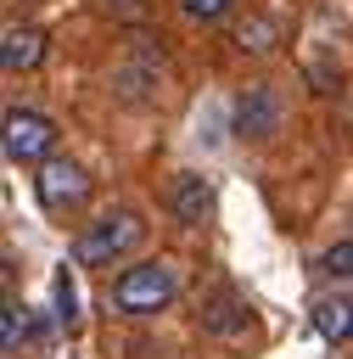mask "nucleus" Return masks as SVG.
Wrapping results in <instances>:
<instances>
[{
	"mask_svg": "<svg viewBox=\"0 0 353 359\" xmlns=\"http://www.w3.org/2000/svg\"><path fill=\"white\" fill-rule=\"evenodd\" d=\"M319 269H325L331 280H353V241H336V247H325Z\"/></svg>",
	"mask_w": 353,
	"mask_h": 359,
	"instance_id": "nucleus-12",
	"label": "nucleus"
},
{
	"mask_svg": "<svg viewBox=\"0 0 353 359\" xmlns=\"http://www.w3.org/2000/svg\"><path fill=\"white\" fill-rule=\"evenodd\" d=\"M179 297V275L174 264L151 258V264H129L118 280H112V309L118 314H157Z\"/></svg>",
	"mask_w": 353,
	"mask_h": 359,
	"instance_id": "nucleus-2",
	"label": "nucleus"
},
{
	"mask_svg": "<svg viewBox=\"0 0 353 359\" xmlns=\"http://www.w3.org/2000/svg\"><path fill=\"white\" fill-rule=\"evenodd\" d=\"M22 342H28V314H22L17 297H6V309H0V348L6 353H22Z\"/></svg>",
	"mask_w": 353,
	"mask_h": 359,
	"instance_id": "nucleus-9",
	"label": "nucleus"
},
{
	"mask_svg": "<svg viewBox=\"0 0 353 359\" xmlns=\"http://www.w3.org/2000/svg\"><path fill=\"white\" fill-rule=\"evenodd\" d=\"M56 320H62V331L78 325V292H73V275L67 269H56Z\"/></svg>",
	"mask_w": 353,
	"mask_h": 359,
	"instance_id": "nucleus-11",
	"label": "nucleus"
},
{
	"mask_svg": "<svg viewBox=\"0 0 353 359\" xmlns=\"http://www.w3.org/2000/svg\"><path fill=\"white\" fill-rule=\"evenodd\" d=\"M45 56V34L39 28H6V39H0V62H6V73H28L34 62Z\"/></svg>",
	"mask_w": 353,
	"mask_h": 359,
	"instance_id": "nucleus-7",
	"label": "nucleus"
},
{
	"mask_svg": "<svg viewBox=\"0 0 353 359\" xmlns=\"http://www.w3.org/2000/svg\"><path fill=\"white\" fill-rule=\"evenodd\" d=\"M235 45H241V50H252V56L275 50V22H269V17H247V22L235 28Z\"/></svg>",
	"mask_w": 353,
	"mask_h": 359,
	"instance_id": "nucleus-10",
	"label": "nucleus"
},
{
	"mask_svg": "<svg viewBox=\"0 0 353 359\" xmlns=\"http://www.w3.org/2000/svg\"><path fill=\"white\" fill-rule=\"evenodd\" d=\"M140 241H146V219H140L134 208H112V213H101V219L73 241V264H118V258H129Z\"/></svg>",
	"mask_w": 353,
	"mask_h": 359,
	"instance_id": "nucleus-1",
	"label": "nucleus"
},
{
	"mask_svg": "<svg viewBox=\"0 0 353 359\" xmlns=\"http://www.w3.org/2000/svg\"><path fill=\"white\" fill-rule=\"evenodd\" d=\"M34 191H39V202H45L50 213H73V208L90 202V174H84L73 157H45L39 174H34Z\"/></svg>",
	"mask_w": 353,
	"mask_h": 359,
	"instance_id": "nucleus-3",
	"label": "nucleus"
},
{
	"mask_svg": "<svg viewBox=\"0 0 353 359\" xmlns=\"http://www.w3.org/2000/svg\"><path fill=\"white\" fill-rule=\"evenodd\" d=\"M179 6H185V17H191V22H213V17H224L235 0H179Z\"/></svg>",
	"mask_w": 353,
	"mask_h": 359,
	"instance_id": "nucleus-13",
	"label": "nucleus"
},
{
	"mask_svg": "<svg viewBox=\"0 0 353 359\" xmlns=\"http://www.w3.org/2000/svg\"><path fill=\"white\" fill-rule=\"evenodd\" d=\"M314 331H319L325 342H347V337H353V297H347V292L314 297Z\"/></svg>",
	"mask_w": 353,
	"mask_h": 359,
	"instance_id": "nucleus-6",
	"label": "nucleus"
},
{
	"mask_svg": "<svg viewBox=\"0 0 353 359\" xmlns=\"http://www.w3.org/2000/svg\"><path fill=\"white\" fill-rule=\"evenodd\" d=\"M174 213H179L185 224H202V219L213 213V191H207L202 174H179V185H174Z\"/></svg>",
	"mask_w": 353,
	"mask_h": 359,
	"instance_id": "nucleus-8",
	"label": "nucleus"
},
{
	"mask_svg": "<svg viewBox=\"0 0 353 359\" xmlns=\"http://www.w3.org/2000/svg\"><path fill=\"white\" fill-rule=\"evenodd\" d=\"M56 146V123L34 107H11L6 112V157L11 163H45Z\"/></svg>",
	"mask_w": 353,
	"mask_h": 359,
	"instance_id": "nucleus-4",
	"label": "nucleus"
},
{
	"mask_svg": "<svg viewBox=\"0 0 353 359\" xmlns=\"http://www.w3.org/2000/svg\"><path fill=\"white\" fill-rule=\"evenodd\" d=\"M275 129H280V101L263 84H247L235 95V135L241 140H269Z\"/></svg>",
	"mask_w": 353,
	"mask_h": 359,
	"instance_id": "nucleus-5",
	"label": "nucleus"
}]
</instances>
